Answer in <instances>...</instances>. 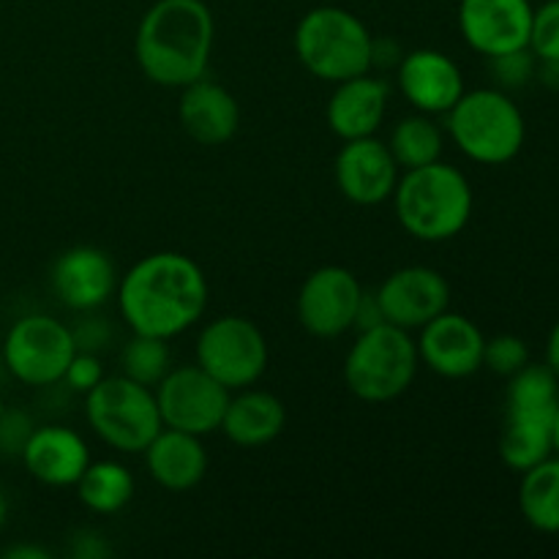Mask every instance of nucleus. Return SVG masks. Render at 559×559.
Returning <instances> with one entry per match:
<instances>
[{
  "label": "nucleus",
  "instance_id": "obj_16",
  "mask_svg": "<svg viewBox=\"0 0 559 559\" xmlns=\"http://www.w3.org/2000/svg\"><path fill=\"white\" fill-rule=\"evenodd\" d=\"M333 178L344 200L355 205H382L399 183V164L388 142L377 136L347 140L333 162Z\"/></svg>",
  "mask_w": 559,
  "mask_h": 559
},
{
  "label": "nucleus",
  "instance_id": "obj_11",
  "mask_svg": "<svg viewBox=\"0 0 559 559\" xmlns=\"http://www.w3.org/2000/svg\"><path fill=\"white\" fill-rule=\"evenodd\" d=\"M156 404L167 429L205 437L218 431L227 409L229 393L200 366H178L156 385Z\"/></svg>",
  "mask_w": 559,
  "mask_h": 559
},
{
  "label": "nucleus",
  "instance_id": "obj_25",
  "mask_svg": "<svg viewBox=\"0 0 559 559\" xmlns=\"http://www.w3.org/2000/svg\"><path fill=\"white\" fill-rule=\"evenodd\" d=\"M76 497L91 513L112 516V513L123 511L134 497V475L112 459L91 462L82 478L76 480Z\"/></svg>",
  "mask_w": 559,
  "mask_h": 559
},
{
  "label": "nucleus",
  "instance_id": "obj_22",
  "mask_svg": "<svg viewBox=\"0 0 559 559\" xmlns=\"http://www.w3.org/2000/svg\"><path fill=\"white\" fill-rule=\"evenodd\" d=\"M142 453L151 478L167 491H191L207 473V451L197 435L164 426Z\"/></svg>",
  "mask_w": 559,
  "mask_h": 559
},
{
  "label": "nucleus",
  "instance_id": "obj_35",
  "mask_svg": "<svg viewBox=\"0 0 559 559\" xmlns=\"http://www.w3.org/2000/svg\"><path fill=\"white\" fill-rule=\"evenodd\" d=\"M385 322V314L380 309V300H377V293H364L358 304V314H355V328L358 331H369V328H377Z\"/></svg>",
  "mask_w": 559,
  "mask_h": 559
},
{
  "label": "nucleus",
  "instance_id": "obj_6",
  "mask_svg": "<svg viewBox=\"0 0 559 559\" xmlns=\"http://www.w3.org/2000/svg\"><path fill=\"white\" fill-rule=\"evenodd\" d=\"M369 27L342 5H317L295 27V55L311 76L344 82L371 71Z\"/></svg>",
  "mask_w": 559,
  "mask_h": 559
},
{
  "label": "nucleus",
  "instance_id": "obj_4",
  "mask_svg": "<svg viewBox=\"0 0 559 559\" xmlns=\"http://www.w3.org/2000/svg\"><path fill=\"white\" fill-rule=\"evenodd\" d=\"M559 413V377L549 366L527 364L511 377L506 399V424L500 435V459L516 473L555 453V424Z\"/></svg>",
  "mask_w": 559,
  "mask_h": 559
},
{
  "label": "nucleus",
  "instance_id": "obj_12",
  "mask_svg": "<svg viewBox=\"0 0 559 559\" xmlns=\"http://www.w3.org/2000/svg\"><path fill=\"white\" fill-rule=\"evenodd\" d=\"M364 298L358 276L342 265H322L306 276L298 293V322L314 338H338L355 328Z\"/></svg>",
  "mask_w": 559,
  "mask_h": 559
},
{
  "label": "nucleus",
  "instance_id": "obj_26",
  "mask_svg": "<svg viewBox=\"0 0 559 559\" xmlns=\"http://www.w3.org/2000/svg\"><path fill=\"white\" fill-rule=\"evenodd\" d=\"M442 145L445 140H442V129L437 126L435 115L424 112L399 120L388 140V151L396 158L399 169H415L440 162Z\"/></svg>",
  "mask_w": 559,
  "mask_h": 559
},
{
  "label": "nucleus",
  "instance_id": "obj_34",
  "mask_svg": "<svg viewBox=\"0 0 559 559\" xmlns=\"http://www.w3.org/2000/svg\"><path fill=\"white\" fill-rule=\"evenodd\" d=\"M404 52L393 38H371V69H396Z\"/></svg>",
  "mask_w": 559,
  "mask_h": 559
},
{
  "label": "nucleus",
  "instance_id": "obj_10",
  "mask_svg": "<svg viewBox=\"0 0 559 559\" xmlns=\"http://www.w3.org/2000/svg\"><path fill=\"white\" fill-rule=\"evenodd\" d=\"M74 353L71 328L49 314L20 317L3 338V364L22 385L44 388L60 382Z\"/></svg>",
  "mask_w": 559,
  "mask_h": 559
},
{
  "label": "nucleus",
  "instance_id": "obj_3",
  "mask_svg": "<svg viewBox=\"0 0 559 559\" xmlns=\"http://www.w3.org/2000/svg\"><path fill=\"white\" fill-rule=\"evenodd\" d=\"M391 200L404 233L424 243L456 238L469 224L475 207L467 175L445 162L404 169Z\"/></svg>",
  "mask_w": 559,
  "mask_h": 559
},
{
  "label": "nucleus",
  "instance_id": "obj_41",
  "mask_svg": "<svg viewBox=\"0 0 559 559\" xmlns=\"http://www.w3.org/2000/svg\"><path fill=\"white\" fill-rule=\"evenodd\" d=\"M555 456H559V413H557V424H555Z\"/></svg>",
  "mask_w": 559,
  "mask_h": 559
},
{
  "label": "nucleus",
  "instance_id": "obj_33",
  "mask_svg": "<svg viewBox=\"0 0 559 559\" xmlns=\"http://www.w3.org/2000/svg\"><path fill=\"white\" fill-rule=\"evenodd\" d=\"M71 333H74L76 349H82V353L98 355V349L109 344V325L104 320H98V317H91V320H85Z\"/></svg>",
  "mask_w": 559,
  "mask_h": 559
},
{
  "label": "nucleus",
  "instance_id": "obj_24",
  "mask_svg": "<svg viewBox=\"0 0 559 559\" xmlns=\"http://www.w3.org/2000/svg\"><path fill=\"white\" fill-rule=\"evenodd\" d=\"M519 511L538 533L559 535V456L555 453L522 473Z\"/></svg>",
  "mask_w": 559,
  "mask_h": 559
},
{
  "label": "nucleus",
  "instance_id": "obj_20",
  "mask_svg": "<svg viewBox=\"0 0 559 559\" xmlns=\"http://www.w3.org/2000/svg\"><path fill=\"white\" fill-rule=\"evenodd\" d=\"M22 464L27 473L44 486L66 489L76 486L85 467L91 464L87 442L66 426H38L22 448Z\"/></svg>",
  "mask_w": 559,
  "mask_h": 559
},
{
  "label": "nucleus",
  "instance_id": "obj_15",
  "mask_svg": "<svg viewBox=\"0 0 559 559\" xmlns=\"http://www.w3.org/2000/svg\"><path fill=\"white\" fill-rule=\"evenodd\" d=\"M418 358L435 374L445 380H464L484 369L486 336L469 317L459 311H442L420 328Z\"/></svg>",
  "mask_w": 559,
  "mask_h": 559
},
{
  "label": "nucleus",
  "instance_id": "obj_23",
  "mask_svg": "<svg viewBox=\"0 0 559 559\" xmlns=\"http://www.w3.org/2000/svg\"><path fill=\"white\" fill-rule=\"evenodd\" d=\"M287 424L282 399L267 391L240 388L229 393L218 431L238 448H262L276 440Z\"/></svg>",
  "mask_w": 559,
  "mask_h": 559
},
{
  "label": "nucleus",
  "instance_id": "obj_31",
  "mask_svg": "<svg viewBox=\"0 0 559 559\" xmlns=\"http://www.w3.org/2000/svg\"><path fill=\"white\" fill-rule=\"evenodd\" d=\"M104 377L107 374H104L102 358L96 353H82V349H76L71 364L66 366V374L60 382H66L74 393H91Z\"/></svg>",
  "mask_w": 559,
  "mask_h": 559
},
{
  "label": "nucleus",
  "instance_id": "obj_42",
  "mask_svg": "<svg viewBox=\"0 0 559 559\" xmlns=\"http://www.w3.org/2000/svg\"><path fill=\"white\" fill-rule=\"evenodd\" d=\"M5 413V402H3V396H0V415Z\"/></svg>",
  "mask_w": 559,
  "mask_h": 559
},
{
  "label": "nucleus",
  "instance_id": "obj_40",
  "mask_svg": "<svg viewBox=\"0 0 559 559\" xmlns=\"http://www.w3.org/2000/svg\"><path fill=\"white\" fill-rule=\"evenodd\" d=\"M5 519H9V502H5V495L0 491V530L5 527Z\"/></svg>",
  "mask_w": 559,
  "mask_h": 559
},
{
  "label": "nucleus",
  "instance_id": "obj_36",
  "mask_svg": "<svg viewBox=\"0 0 559 559\" xmlns=\"http://www.w3.org/2000/svg\"><path fill=\"white\" fill-rule=\"evenodd\" d=\"M76 549H74V557H82V559H98L104 555H109L107 544H104L102 538H98L96 533H91V530H82L80 535L74 538Z\"/></svg>",
  "mask_w": 559,
  "mask_h": 559
},
{
  "label": "nucleus",
  "instance_id": "obj_14",
  "mask_svg": "<svg viewBox=\"0 0 559 559\" xmlns=\"http://www.w3.org/2000/svg\"><path fill=\"white\" fill-rule=\"evenodd\" d=\"M535 5L530 0H462L459 31L484 58L524 49L530 44Z\"/></svg>",
  "mask_w": 559,
  "mask_h": 559
},
{
  "label": "nucleus",
  "instance_id": "obj_29",
  "mask_svg": "<svg viewBox=\"0 0 559 559\" xmlns=\"http://www.w3.org/2000/svg\"><path fill=\"white\" fill-rule=\"evenodd\" d=\"M527 47L538 60H559V0H546L533 11Z\"/></svg>",
  "mask_w": 559,
  "mask_h": 559
},
{
  "label": "nucleus",
  "instance_id": "obj_38",
  "mask_svg": "<svg viewBox=\"0 0 559 559\" xmlns=\"http://www.w3.org/2000/svg\"><path fill=\"white\" fill-rule=\"evenodd\" d=\"M546 366L559 377V320L551 328L549 342H546Z\"/></svg>",
  "mask_w": 559,
  "mask_h": 559
},
{
  "label": "nucleus",
  "instance_id": "obj_21",
  "mask_svg": "<svg viewBox=\"0 0 559 559\" xmlns=\"http://www.w3.org/2000/svg\"><path fill=\"white\" fill-rule=\"evenodd\" d=\"M388 96L391 91L385 82L380 76H371L369 71L336 82V91L331 93L325 107L328 126L342 142L374 136L385 120Z\"/></svg>",
  "mask_w": 559,
  "mask_h": 559
},
{
  "label": "nucleus",
  "instance_id": "obj_30",
  "mask_svg": "<svg viewBox=\"0 0 559 559\" xmlns=\"http://www.w3.org/2000/svg\"><path fill=\"white\" fill-rule=\"evenodd\" d=\"M486 60H489L491 76L497 80L500 91H516V87H524L530 80H535V66H538V58L530 52V47L495 55V58H486Z\"/></svg>",
  "mask_w": 559,
  "mask_h": 559
},
{
  "label": "nucleus",
  "instance_id": "obj_39",
  "mask_svg": "<svg viewBox=\"0 0 559 559\" xmlns=\"http://www.w3.org/2000/svg\"><path fill=\"white\" fill-rule=\"evenodd\" d=\"M5 557H11V559H47L49 551L38 549V546H14V549L5 551Z\"/></svg>",
  "mask_w": 559,
  "mask_h": 559
},
{
  "label": "nucleus",
  "instance_id": "obj_5",
  "mask_svg": "<svg viewBox=\"0 0 559 559\" xmlns=\"http://www.w3.org/2000/svg\"><path fill=\"white\" fill-rule=\"evenodd\" d=\"M445 126L459 151L486 167L513 162L527 140L522 109L500 87L464 91L445 112Z\"/></svg>",
  "mask_w": 559,
  "mask_h": 559
},
{
  "label": "nucleus",
  "instance_id": "obj_9",
  "mask_svg": "<svg viewBox=\"0 0 559 559\" xmlns=\"http://www.w3.org/2000/svg\"><path fill=\"white\" fill-rule=\"evenodd\" d=\"M197 366L227 391L251 388L267 369L265 333L249 317L224 314L207 322L197 336Z\"/></svg>",
  "mask_w": 559,
  "mask_h": 559
},
{
  "label": "nucleus",
  "instance_id": "obj_32",
  "mask_svg": "<svg viewBox=\"0 0 559 559\" xmlns=\"http://www.w3.org/2000/svg\"><path fill=\"white\" fill-rule=\"evenodd\" d=\"M33 420L27 418L22 409H9L0 415V453H9V456H22V448L31 440L33 435Z\"/></svg>",
  "mask_w": 559,
  "mask_h": 559
},
{
  "label": "nucleus",
  "instance_id": "obj_2",
  "mask_svg": "<svg viewBox=\"0 0 559 559\" xmlns=\"http://www.w3.org/2000/svg\"><path fill=\"white\" fill-rule=\"evenodd\" d=\"M213 38L205 0H156L136 25L134 58L153 85L186 87L207 74Z\"/></svg>",
  "mask_w": 559,
  "mask_h": 559
},
{
  "label": "nucleus",
  "instance_id": "obj_13",
  "mask_svg": "<svg viewBox=\"0 0 559 559\" xmlns=\"http://www.w3.org/2000/svg\"><path fill=\"white\" fill-rule=\"evenodd\" d=\"M377 300L385 322L404 331H420L426 322L451 309V284L435 267L407 265L380 284Z\"/></svg>",
  "mask_w": 559,
  "mask_h": 559
},
{
  "label": "nucleus",
  "instance_id": "obj_28",
  "mask_svg": "<svg viewBox=\"0 0 559 559\" xmlns=\"http://www.w3.org/2000/svg\"><path fill=\"white\" fill-rule=\"evenodd\" d=\"M530 364V347L522 336L513 333H500V336L486 338L484 347V366L495 374L511 380L516 371H522Z\"/></svg>",
  "mask_w": 559,
  "mask_h": 559
},
{
  "label": "nucleus",
  "instance_id": "obj_19",
  "mask_svg": "<svg viewBox=\"0 0 559 559\" xmlns=\"http://www.w3.org/2000/svg\"><path fill=\"white\" fill-rule=\"evenodd\" d=\"M180 91H183L178 104L180 126L197 145H227L238 134L240 107L227 87L202 76Z\"/></svg>",
  "mask_w": 559,
  "mask_h": 559
},
{
  "label": "nucleus",
  "instance_id": "obj_7",
  "mask_svg": "<svg viewBox=\"0 0 559 559\" xmlns=\"http://www.w3.org/2000/svg\"><path fill=\"white\" fill-rule=\"evenodd\" d=\"M418 366V344L409 331L382 322L358 331L344 360V382L360 402L385 404L409 391Z\"/></svg>",
  "mask_w": 559,
  "mask_h": 559
},
{
  "label": "nucleus",
  "instance_id": "obj_8",
  "mask_svg": "<svg viewBox=\"0 0 559 559\" xmlns=\"http://www.w3.org/2000/svg\"><path fill=\"white\" fill-rule=\"evenodd\" d=\"M85 418L104 445L120 453H142L164 429L153 388L129 377H104L85 393Z\"/></svg>",
  "mask_w": 559,
  "mask_h": 559
},
{
  "label": "nucleus",
  "instance_id": "obj_27",
  "mask_svg": "<svg viewBox=\"0 0 559 559\" xmlns=\"http://www.w3.org/2000/svg\"><path fill=\"white\" fill-rule=\"evenodd\" d=\"M120 374L140 385L156 388L169 371V347L167 338L134 333L120 353Z\"/></svg>",
  "mask_w": 559,
  "mask_h": 559
},
{
  "label": "nucleus",
  "instance_id": "obj_1",
  "mask_svg": "<svg viewBox=\"0 0 559 559\" xmlns=\"http://www.w3.org/2000/svg\"><path fill=\"white\" fill-rule=\"evenodd\" d=\"M207 278L191 257L156 251L142 257L118 282V306L131 333L175 338L202 320Z\"/></svg>",
  "mask_w": 559,
  "mask_h": 559
},
{
  "label": "nucleus",
  "instance_id": "obj_17",
  "mask_svg": "<svg viewBox=\"0 0 559 559\" xmlns=\"http://www.w3.org/2000/svg\"><path fill=\"white\" fill-rule=\"evenodd\" d=\"M396 82L409 107L424 115H445L464 93L462 69L440 49L404 52L396 66Z\"/></svg>",
  "mask_w": 559,
  "mask_h": 559
},
{
  "label": "nucleus",
  "instance_id": "obj_18",
  "mask_svg": "<svg viewBox=\"0 0 559 559\" xmlns=\"http://www.w3.org/2000/svg\"><path fill=\"white\" fill-rule=\"evenodd\" d=\"M52 289L74 311H93L118 289L112 257L98 246H71L55 260Z\"/></svg>",
  "mask_w": 559,
  "mask_h": 559
},
{
  "label": "nucleus",
  "instance_id": "obj_37",
  "mask_svg": "<svg viewBox=\"0 0 559 559\" xmlns=\"http://www.w3.org/2000/svg\"><path fill=\"white\" fill-rule=\"evenodd\" d=\"M535 80H540V85L559 91V60H538L535 66Z\"/></svg>",
  "mask_w": 559,
  "mask_h": 559
}]
</instances>
